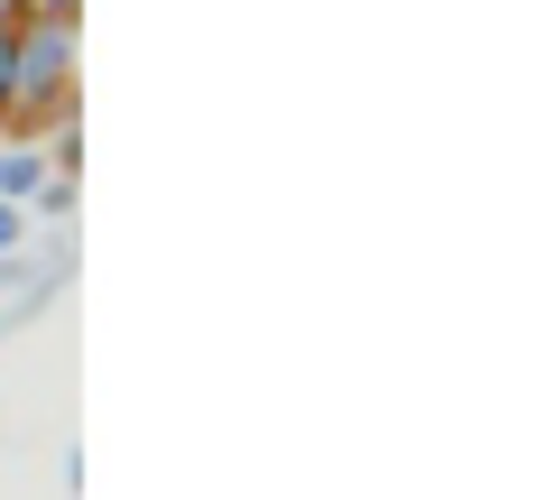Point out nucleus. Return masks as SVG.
Wrapping results in <instances>:
<instances>
[{"label":"nucleus","mask_w":555,"mask_h":500,"mask_svg":"<svg viewBox=\"0 0 555 500\" xmlns=\"http://www.w3.org/2000/svg\"><path fill=\"white\" fill-rule=\"evenodd\" d=\"M38 177H47V149L38 140H0V204H28Z\"/></svg>","instance_id":"nucleus-1"},{"label":"nucleus","mask_w":555,"mask_h":500,"mask_svg":"<svg viewBox=\"0 0 555 500\" xmlns=\"http://www.w3.org/2000/svg\"><path fill=\"white\" fill-rule=\"evenodd\" d=\"M28 241V204H0V251H20Z\"/></svg>","instance_id":"nucleus-2"}]
</instances>
